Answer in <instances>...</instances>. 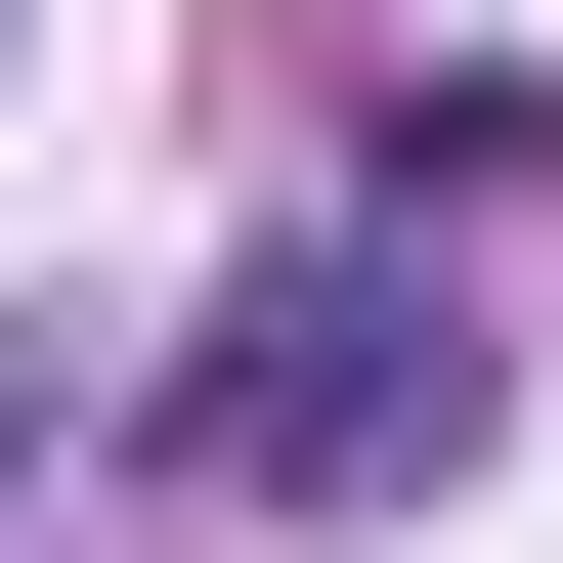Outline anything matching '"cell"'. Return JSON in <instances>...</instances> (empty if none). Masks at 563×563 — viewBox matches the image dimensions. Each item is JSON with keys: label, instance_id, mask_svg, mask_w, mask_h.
I'll list each match as a JSON object with an SVG mask.
<instances>
[{"label": "cell", "instance_id": "cell-1", "mask_svg": "<svg viewBox=\"0 0 563 563\" xmlns=\"http://www.w3.org/2000/svg\"><path fill=\"white\" fill-rule=\"evenodd\" d=\"M174 477H217V520H390V477H477V303H433V217H303V261L217 303Z\"/></svg>", "mask_w": 563, "mask_h": 563}, {"label": "cell", "instance_id": "cell-2", "mask_svg": "<svg viewBox=\"0 0 563 563\" xmlns=\"http://www.w3.org/2000/svg\"><path fill=\"white\" fill-rule=\"evenodd\" d=\"M0 44H44V0H0Z\"/></svg>", "mask_w": 563, "mask_h": 563}]
</instances>
